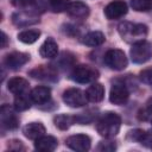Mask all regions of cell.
<instances>
[{"label": "cell", "mask_w": 152, "mask_h": 152, "mask_svg": "<svg viewBox=\"0 0 152 152\" xmlns=\"http://www.w3.org/2000/svg\"><path fill=\"white\" fill-rule=\"evenodd\" d=\"M49 2V7L51 8V11L61 13L68 10L69 5H70V0H48Z\"/></svg>", "instance_id": "cell-25"}, {"label": "cell", "mask_w": 152, "mask_h": 152, "mask_svg": "<svg viewBox=\"0 0 152 152\" xmlns=\"http://www.w3.org/2000/svg\"><path fill=\"white\" fill-rule=\"evenodd\" d=\"M129 97V91L127 87L122 83H115L112 86L110 91H109V101L113 104H125Z\"/></svg>", "instance_id": "cell-9"}, {"label": "cell", "mask_w": 152, "mask_h": 152, "mask_svg": "<svg viewBox=\"0 0 152 152\" xmlns=\"http://www.w3.org/2000/svg\"><path fill=\"white\" fill-rule=\"evenodd\" d=\"M30 96L32 99V102H34L37 104H43L50 100L51 89L49 87H45V86H38L31 90Z\"/></svg>", "instance_id": "cell-16"}, {"label": "cell", "mask_w": 152, "mask_h": 152, "mask_svg": "<svg viewBox=\"0 0 152 152\" xmlns=\"http://www.w3.org/2000/svg\"><path fill=\"white\" fill-rule=\"evenodd\" d=\"M68 14L72 18L76 19H84L89 15V6L82 1H71L68 10H66Z\"/></svg>", "instance_id": "cell-14"}, {"label": "cell", "mask_w": 152, "mask_h": 152, "mask_svg": "<svg viewBox=\"0 0 152 152\" xmlns=\"http://www.w3.org/2000/svg\"><path fill=\"white\" fill-rule=\"evenodd\" d=\"M104 63L113 70H124L127 66V57L122 50L112 49L108 50L104 55Z\"/></svg>", "instance_id": "cell-5"}, {"label": "cell", "mask_w": 152, "mask_h": 152, "mask_svg": "<svg viewBox=\"0 0 152 152\" xmlns=\"http://www.w3.org/2000/svg\"><path fill=\"white\" fill-rule=\"evenodd\" d=\"M65 145L74 150V151H77V152H86L90 148V145H91V140L90 138L87 135V134H74V135H70L66 138L65 140Z\"/></svg>", "instance_id": "cell-7"}, {"label": "cell", "mask_w": 152, "mask_h": 152, "mask_svg": "<svg viewBox=\"0 0 152 152\" xmlns=\"http://www.w3.org/2000/svg\"><path fill=\"white\" fill-rule=\"evenodd\" d=\"M139 78H140L141 82H144L146 84H152V66L140 71Z\"/></svg>", "instance_id": "cell-30"}, {"label": "cell", "mask_w": 152, "mask_h": 152, "mask_svg": "<svg viewBox=\"0 0 152 152\" xmlns=\"http://www.w3.org/2000/svg\"><path fill=\"white\" fill-rule=\"evenodd\" d=\"M133 10L139 12H146L152 8V0H131Z\"/></svg>", "instance_id": "cell-27"}, {"label": "cell", "mask_w": 152, "mask_h": 152, "mask_svg": "<svg viewBox=\"0 0 152 152\" xmlns=\"http://www.w3.org/2000/svg\"><path fill=\"white\" fill-rule=\"evenodd\" d=\"M76 122V118L69 114H58L53 118V124L57 128L65 131L68 129L71 125H74Z\"/></svg>", "instance_id": "cell-22"}, {"label": "cell", "mask_w": 152, "mask_h": 152, "mask_svg": "<svg viewBox=\"0 0 152 152\" xmlns=\"http://www.w3.org/2000/svg\"><path fill=\"white\" fill-rule=\"evenodd\" d=\"M128 11L127 4L124 0H114L104 7V15L109 20H115L124 17Z\"/></svg>", "instance_id": "cell-8"}, {"label": "cell", "mask_w": 152, "mask_h": 152, "mask_svg": "<svg viewBox=\"0 0 152 152\" xmlns=\"http://www.w3.org/2000/svg\"><path fill=\"white\" fill-rule=\"evenodd\" d=\"M99 71L90 66V65H77L72 69L71 74H70V78L77 83H82V84H86V83H91V82H95L97 78H99Z\"/></svg>", "instance_id": "cell-4"}, {"label": "cell", "mask_w": 152, "mask_h": 152, "mask_svg": "<svg viewBox=\"0 0 152 152\" xmlns=\"http://www.w3.org/2000/svg\"><path fill=\"white\" fill-rule=\"evenodd\" d=\"M106 40L104 34L101 31H90L82 38V43L88 46H99Z\"/></svg>", "instance_id": "cell-21"}, {"label": "cell", "mask_w": 152, "mask_h": 152, "mask_svg": "<svg viewBox=\"0 0 152 152\" xmlns=\"http://www.w3.org/2000/svg\"><path fill=\"white\" fill-rule=\"evenodd\" d=\"M31 96L26 95L25 94H20V95H15V99H14V108L15 110L18 112H23V110H26L31 107Z\"/></svg>", "instance_id": "cell-24"}, {"label": "cell", "mask_w": 152, "mask_h": 152, "mask_svg": "<svg viewBox=\"0 0 152 152\" xmlns=\"http://www.w3.org/2000/svg\"><path fill=\"white\" fill-rule=\"evenodd\" d=\"M12 21L14 25L24 27V26H28L32 24H36L39 21V17L33 13V12H28V11H21V12H17L12 15Z\"/></svg>", "instance_id": "cell-13"}, {"label": "cell", "mask_w": 152, "mask_h": 152, "mask_svg": "<svg viewBox=\"0 0 152 152\" xmlns=\"http://www.w3.org/2000/svg\"><path fill=\"white\" fill-rule=\"evenodd\" d=\"M46 132L45 126L42 122H30L26 126H24L23 128V133L27 139L31 140H36L38 138H40L42 135H44Z\"/></svg>", "instance_id": "cell-15"}, {"label": "cell", "mask_w": 152, "mask_h": 152, "mask_svg": "<svg viewBox=\"0 0 152 152\" xmlns=\"http://www.w3.org/2000/svg\"><path fill=\"white\" fill-rule=\"evenodd\" d=\"M86 95L88 101L90 102H100L103 100L104 97V87L101 83H96L94 82L87 90H86Z\"/></svg>", "instance_id": "cell-20"}, {"label": "cell", "mask_w": 152, "mask_h": 152, "mask_svg": "<svg viewBox=\"0 0 152 152\" xmlns=\"http://www.w3.org/2000/svg\"><path fill=\"white\" fill-rule=\"evenodd\" d=\"M0 119H1V125L6 129H15L19 125V120L17 115L13 113L12 108L8 104L1 106L0 109Z\"/></svg>", "instance_id": "cell-12"}, {"label": "cell", "mask_w": 152, "mask_h": 152, "mask_svg": "<svg viewBox=\"0 0 152 152\" xmlns=\"http://www.w3.org/2000/svg\"><path fill=\"white\" fill-rule=\"evenodd\" d=\"M7 89L14 95L25 94L28 89V82L23 77H13L8 81Z\"/></svg>", "instance_id": "cell-19"}, {"label": "cell", "mask_w": 152, "mask_h": 152, "mask_svg": "<svg viewBox=\"0 0 152 152\" xmlns=\"http://www.w3.org/2000/svg\"><path fill=\"white\" fill-rule=\"evenodd\" d=\"M74 62H75V58H74V56H72L70 52H63V53L57 58L56 65H58V66L62 68V69H65V68H69L70 65H72Z\"/></svg>", "instance_id": "cell-26"}, {"label": "cell", "mask_w": 152, "mask_h": 152, "mask_svg": "<svg viewBox=\"0 0 152 152\" xmlns=\"http://www.w3.org/2000/svg\"><path fill=\"white\" fill-rule=\"evenodd\" d=\"M7 147L10 148V151H24L25 150V146L23 144V141L20 140H17V139H13V140H10L8 144H7Z\"/></svg>", "instance_id": "cell-31"}, {"label": "cell", "mask_w": 152, "mask_h": 152, "mask_svg": "<svg viewBox=\"0 0 152 152\" xmlns=\"http://www.w3.org/2000/svg\"><path fill=\"white\" fill-rule=\"evenodd\" d=\"M131 59L135 64L146 63L152 58V44L147 40H140L132 45L131 51Z\"/></svg>", "instance_id": "cell-3"}, {"label": "cell", "mask_w": 152, "mask_h": 152, "mask_svg": "<svg viewBox=\"0 0 152 152\" xmlns=\"http://www.w3.org/2000/svg\"><path fill=\"white\" fill-rule=\"evenodd\" d=\"M57 145H58V141L52 135H45L44 134L40 138L34 140V147L38 151H46V152L55 151Z\"/></svg>", "instance_id": "cell-17"}, {"label": "cell", "mask_w": 152, "mask_h": 152, "mask_svg": "<svg viewBox=\"0 0 152 152\" xmlns=\"http://www.w3.org/2000/svg\"><path fill=\"white\" fill-rule=\"evenodd\" d=\"M40 37L39 30H24L18 33V39L24 44H33Z\"/></svg>", "instance_id": "cell-23"}, {"label": "cell", "mask_w": 152, "mask_h": 152, "mask_svg": "<svg viewBox=\"0 0 152 152\" xmlns=\"http://www.w3.org/2000/svg\"><path fill=\"white\" fill-rule=\"evenodd\" d=\"M39 53L44 58H55L58 53V45L53 38H46L39 48Z\"/></svg>", "instance_id": "cell-18"}, {"label": "cell", "mask_w": 152, "mask_h": 152, "mask_svg": "<svg viewBox=\"0 0 152 152\" xmlns=\"http://www.w3.org/2000/svg\"><path fill=\"white\" fill-rule=\"evenodd\" d=\"M7 45V36L5 32H1V48H6Z\"/></svg>", "instance_id": "cell-33"}, {"label": "cell", "mask_w": 152, "mask_h": 152, "mask_svg": "<svg viewBox=\"0 0 152 152\" xmlns=\"http://www.w3.org/2000/svg\"><path fill=\"white\" fill-rule=\"evenodd\" d=\"M115 148H116V145L112 140H102V141H100V144L96 147L97 151H103V152H112Z\"/></svg>", "instance_id": "cell-28"}, {"label": "cell", "mask_w": 152, "mask_h": 152, "mask_svg": "<svg viewBox=\"0 0 152 152\" xmlns=\"http://www.w3.org/2000/svg\"><path fill=\"white\" fill-rule=\"evenodd\" d=\"M120 126L121 118L114 112H106L99 119L96 129L100 135L104 138H113L119 133Z\"/></svg>", "instance_id": "cell-1"}, {"label": "cell", "mask_w": 152, "mask_h": 152, "mask_svg": "<svg viewBox=\"0 0 152 152\" xmlns=\"http://www.w3.org/2000/svg\"><path fill=\"white\" fill-rule=\"evenodd\" d=\"M10 1L14 7L23 8V10H27V8L32 7L36 2V0H10Z\"/></svg>", "instance_id": "cell-29"}, {"label": "cell", "mask_w": 152, "mask_h": 152, "mask_svg": "<svg viewBox=\"0 0 152 152\" xmlns=\"http://www.w3.org/2000/svg\"><path fill=\"white\" fill-rule=\"evenodd\" d=\"M120 37L127 43H137L144 40L147 34V26L144 24H135L131 21H122L118 26Z\"/></svg>", "instance_id": "cell-2"}, {"label": "cell", "mask_w": 152, "mask_h": 152, "mask_svg": "<svg viewBox=\"0 0 152 152\" xmlns=\"http://www.w3.org/2000/svg\"><path fill=\"white\" fill-rule=\"evenodd\" d=\"M30 76H32L36 80L40 81H48V82H55L57 81V71L51 65H40L30 71Z\"/></svg>", "instance_id": "cell-10"}, {"label": "cell", "mask_w": 152, "mask_h": 152, "mask_svg": "<svg viewBox=\"0 0 152 152\" xmlns=\"http://www.w3.org/2000/svg\"><path fill=\"white\" fill-rule=\"evenodd\" d=\"M146 107H147V108H150V109L152 110V99H150V100L147 101V103H146Z\"/></svg>", "instance_id": "cell-34"}, {"label": "cell", "mask_w": 152, "mask_h": 152, "mask_svg": "<svg viewBox=\"0 0 152 152\" xmlns=\"http://www.w3.org/2000/svg\"><path fill=\"white\" fill-rule=\"evenodd\" d=\"M138 118H139L140 120H142V121L152 120V110H151L150 108L145 107V108H142V109L139 110V113H138Z\"/></svg>", "instance_id": "cell-32"}, {"label": "cell", "mask_w": 152, "mask_h": 152, "mask_svg": "<svg viewBox=\"0 0 152 152\" xmlns=\"http://www.w3.org/2000/svg\"><path fill=\"white\" fill-rule=\"evenodd\" d=\"M30 61V55L25 53V52H11L8 55L5 56L4 63L7 68L12 69V70H17L19 68H21L23 65H25L27 62Z\"/></svg>", "instance_id": "cell-11"}, {"label": "cell", "mask_w": 152, "mask_h": 152, "mask_svg": "<svg viewBox=\"0 0 152 152\" xmlns=\"http://www.w3.org/2000/svg\"><path fill=\"white\" fill-rule=\"evenodd\" d=\"M63 101L65 104L72 108H78L88 102L87 95L78 88H69L63 93Z\"/></svg>", "instance_id": "cell-6"}]
</instances>
